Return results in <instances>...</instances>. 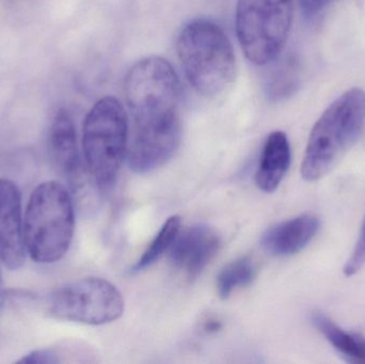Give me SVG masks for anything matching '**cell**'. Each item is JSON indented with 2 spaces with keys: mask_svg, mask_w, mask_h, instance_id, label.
I'll return each mask as SVG.
<instances>
[{
  "mask_svg": "<svg viewBox=\"0 0 365 364\" xmlns=\"http://www.w3.org/2000/svg\"><path fill=\"white\" fill-rule=\"evenodd\" d=\"M311 323L349 361L365 363V338L344 331L321 312L311 314Z\"/></svg>",
  "mask_w": 365,
  "mask_h": 364,
  "instance_id": "4fadbf2b",
  "label": "cell"
},
{
  "mask_svg": "<svg viewBox=\"0 0 365 364\" xmlns=\"http://www.w3.org/2000/svg\"><path fill=\"white\" fill-rule=\"evenodd\" d=\"M123 89L134 121L135 140L151 147L181 140V83L166 59L139 60L126 74Z\"/></svg>",
  "mask_w": 365,
  "mask_h": 364,
  "instance_id": "6da1fadb",
  "label": "cell"
},
{
  "mask_svg": "<svg viewBox=\"0 0 365 364\" xmlns=\"http://www.w3.org/2000/svg\"><path fill=\"white\" fill-rule=\"evenodd\" d=\"M365 265V216L360 229L359 237L354 248L351 258L347 260L343 273L346 277H351L361 271Z\"/></svg>",
  "mask_w": 365,
  "mask_h": 364,
  "instance_id": "e0dca14e",
  "label": "cell"
},
{
  "mask_svg": "<svg viewBox=\"0 0 365 364\" xmlns=\"http://www.w3.org/2000/svg\"><path fill=\"white\" fill-rule=\"evenodd\" d=\"M299 62L294 55L285 56L272 68L266 83V93L274 102L293 95L299 87Z\"/></svg>",
  "mask_w": 365,
  "mask_h": 364,
  "instance_id": "5bb4252c",
  "label": "cell"
},
{
  "mask_svg": "<svg viewBox=\"0 0 365 364\" xmlns=\"http://www.w3.org/2000/svg\"><path fill=\"white\" fill-rule=\"evenodd\" d=\"M4 305V282H2L1 273H0V316H1L2 309Z\"/></svg>",
  "mask_w": 365,
  "mask_h": 364,
  "instance_id": "ffe728a7",
  "label": "cell"
},
{
  "mask_svg": "<svg viewBox=\"0 0 365 364\" xmlns=\"http://www.w3.org/2000/svg\"><path fill=\"white\" fill-rule=\"evenodd\" d=\"M75 214L72 197L57 181L43 182L32 192L24 219L26 252L40 264L61 260L72 243Z\"/></svg>",
  "mask_w": 365,
  "mask_h": 364,
  "instance_id": "7a4b0ae2",
  "label": "cell"
},
{
  "mask_svg": "<svg viewBox=\"0 0 365 364\" xmlns=\"http://www.w3.org/2000/svg\"><path fill=\"white\" fill-rule=\"evenodd\" d=\"M45 312L56 320L98 326L121 318L124 299L107 280L83 278L53 291L47 297Z\"/></svg>",
  "mask_w": 365,
  "mask_h": 364,
  "instance_id": "52a82bcc",
  "label": "cell"
},
{
  "mask_svg": "<svg viewBox=\"0 0 365 364\" xmlns=\"http://www.w3.org/2000/svg\"><path fill=\"white\" fill-rule=\"evenodd\" d=\"M319 227V218L311 214L292 218L268 229L262 236V247L272 256H292L308 246Z\"/></svg>",
  "mask_w": 365,
  "mask_h": 364,
  "instance_id": "8fae6325",
  "label": "cell"
},
{
  "mask_svg": "<svg viewBox=\"0 0 365 364\" xmlns=\"http://www.w3.org/2000/svg\"><path fill=\"white\" fill-rule=\"evenodd\" d=\"M21 194L14 182L0 179V260L11 271L25 262Z\"/></svg>",
  "mask_w": 365,
  "mask_h": 364,
  "instance_id": "9c48e42d",
  "label": "cell"
},
{
  "mask_svg": "<svg viewBox=\"0 0 365 364\" xmlns=\"http://www.w3.org/2000/svg\"><path fill=\"white\" fill-rule=\"evenodd\" d=\"M257 276L255 263L249 258H240L227 264L217 278V290L222 299L229 298L230 295L238 288L249 286Z\"/></svg>",
  "mask_w": 365,
  "mask_h": 364,
  "instance_id": "9a60e30c",
  "label": "cell"
},
{
  "mask_svg": "<svg viewBox=\"0 0 365 364\" xmlns=\"http://www.w3.org/2000/svg\"><path fill=\"white\" fill-rule=\"evenodd\" d=\"M180 230H181V218L179 216H173L169 218L156 235L155 239L150 244L148 249L143 252V256L133 266L132 273H139L155 263L165 254V251L170 249Z\"/></svg>",
  "mask_w": 365,
  "mask_h": 364,
  "instance_id": "2e32d148",
  "label": "cell"
},
{
  "mask_svg": "<svg viewBox=\"0 0 365 364\" xmlns=\"http://www.w3.org/2000/svg\"><path fill=\"white\" fill-rule=\"evenodd\" d=\"M49 157L56 170L75 189L83 185V170L79 154L77 134L74 122L68 111L60 109L49 128Z\"/></svg>",
  "mask_w": 365,
  "mask_h": 364,
  "instance_id": "30bf717a",
  "label": "cell"
},
{
  "mask_svg": "<svg viewBox=\"0 0 365 364\" xmlns=\"http://www.w3.org/2000/svg\"><path fill=\"white\" fill-rule=\"evenodd\" d=\"M177 51L182 71L197 93L218 95L233 83V47L225 31L212 21L201 19L185 26L178 38Z\"/></svg>",
  "mask_w": 365,
  "mask_h": 364,
  "instance_id": "277c9868",
  "label": "cell"
},
{
  "mask_svg": "<svg viewBox=\"0 0 365 364\" xmlns=\"http://www.w3.org/2000/svg\"><path fill=\"white\" fill-rule=\"evenodd\" d=\"M365 122V92L353 88L324 111L311 130L302 175L314 182L325 177L358 140Z\"/></svg>",
  "mask_w": 365,
  "mask_h": 364,
  "instance_id": "3957f363",
  "label": "cell"
},
{
  "mask_svg": "<svg viewBox=\"0 0 365 364\" xmlns=\"http://www.w3.org/2000/svg\"><path fill=\"white\" fill-rule=\"evenodd\" d=\"M220 328V322L217 320H208L207 322L205 323V325H204V331H205L206 333H216V331H218Z\"/></svg>",
  "mask_w": 365,
  "mask_h": 364,
  "instance_id": "d6986e66",
  "label": "cell"
},
{
  "mask_svg": "<svg viewBox=\"0 0 365 364\" xmlns=\"http://www.w3.org/2000/svg\"><path fill=\"white\" fill-rule=\"evenodd\" d=\"M293 14L294 0H238L236 34L249 61L266 66L281 55Z\"/></svg>",
  "mask_w": 365,
  "mask_h": 364,
  "instance_id": "8992f818",
  "label": "cell"
},
{
  "mask_svg": "<svg viewBox=\"0 0 365 364\" xmlns=\"http://www.w3.org/2000/svg\"><path fill=\"white\" fill-rule=\"evenodd\" d=\"M220 247V236L207 224H197L179 232L170 247V262L175 271L192 280L214 259Z\"/></svg>",
  "mask_w": 365,
  "mask_h": 364,
  "instance_id": "ba28073f",
  "label": "cell"
},
{
  "mask_svg": "<svg viewBox=\"0 0 365 364\" xmlns=\"http://www.w3.org/2000/svg\"><path fill=\"white\" fill-rule=\"evenodd\" d=\"M330 0H300V6L308 19L317 15Z\"/></svg>",
  "mask_w": 365,
  "mask_h": 364,
  "instance_id": "ac0fdd59",
  "label": "cell"
},
{
  "mask_svg": "<svg viewBox=\"0 0 365 364\" xmlns=\"http://www.w3.org/2000/svg\"><path fill=\"white\" fill-rule=\"evenodd\" d=\"M128 120L119 100L101 98L83 123V147L94 184L102 192L115 185L128 152Z\"/></svg>",
  "mask_w": 365,
  "mask_h": 364,
  "instance_id": "5b68a950",
  "label": "cell"
},
{
  "mask_svg": "<svg viewBox=\"0 0 365 364\" xmlns=\"http://www.w3.org/2000/svg\"><path fill=\"white\" fill-rule=\"evenodd\" d=\"M291 145L287 134L272 132L264 145L255 183L264 192H274L280 185L291 166Z\"/></svg>",
  "mask_w": 365,
  "mask_h": 364,
  "instance_id": "7c38bea8",
  "label": "cell"
}]
</instances>
